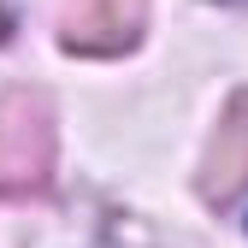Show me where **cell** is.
Here are the masks:
<instances>
[]
</instances>
